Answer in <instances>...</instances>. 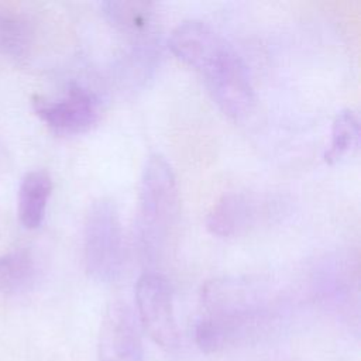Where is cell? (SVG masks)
Listing matches in <instances>:
<instances>
[{"instance_id": "6da1fadb", "label": "cell", "mask_w": 361, "mask_h": 361, "mask_svg": "<svg viewBox=\"0 0 361 361\" xmlns=\"http://www.w3.org/2000/svg\"><path fill=\"white\" fill-rule=\"evenodd\" d=\"M202 314L195 323L197 347L213 354L234 343L259 314L261 295L248 279L220 278L202 288Z\"/></svg>"}, {"instance_id": "7a4b0ae2", "label": "cell", "mask_w": 361, "mask_h": 361, "mask_svg": "<svg viewBox=\"0 0 361 361\" xmlns=\"http://www.w3.org/2000/svg\"><path fill=\"white\" fill-rule=\"evenodd\" d=\"M179 189L171 164L151 154L141 172L137 197L135 240L144 261L152 262L164 252L179 216Z\"/></svg>"}, {"instance_id": "3957f363", "label": "cell", "mask_w": 361, "mask_h": 361, "mask_svg": "<svg viewBox=\"0 0 361 361\" xmlns=\"http://www.w3.org/2000/svg\"><path fill=\"white\" fill-rule=\"evenodd\" d=\"M83 262L87 275L103 283L116 281L124 262V237L118 210L113 200H94L83 227Z\"/></svg>"}, {"instance_id": "277c9868", "label": "cell", "mask_w": 361, "mask_h": 361, "mask_svg": "<svg viewBox=\"0 0 361 361\" xmlns=\"http://www.w3.org/2000/svg\"><path fill=\"white\" fill-rule=\"evenodd\" d=\"M203 78L219 109L233 120L247 117L255 93L247 65L226 38L195 69Z\"/></svg>"}, {"instance_id": "5b68a950", "label": "cell", "mask_w": 361, "mask_h": 361, "mask_svg": "<svg viewBox=\"0 0 361 361\" xmlns=\"http://www.w3.org/2000/svg\"><path fill=\"white\" fill-rule=\"evenodd\" d=\"M138 322L149 338L166 351L179 347L180 336L173 312L168 279L155 271H145L135 283Z\"/></svg>"}, {"instance_id": "8992f818", "label": "cell", "mask_w": 361, "mask_h": 361, "mask_svg": "<svg viewBox=\"0 0 361 361\" xmlns=\"http://www.w3.org/2000/svg\"><path fill=\"white\" fill-rule=\"evenodd\" d=\"M35 114L56 134L73 135L87 131L99 117L96 94L82 85H71L66 93L56 99L35 96Z\"/></svg>"}, {"instance_id": "52a82bcc", "label": "cell", "mask_w": 361, "mask_h": 361, "mask_svg": "<svg viewBox=\"0 0 361 361\" xmlns=\"http://www.w3.org/2000/svg\"><path fill=\"white\" fill-rule=\"evenodd\" d=\"M99 361H144L137 319L124 302L107 306L99 333Z\"/></svg>"}, {"instance_id": "ba28073f", "label": "cell", "mask_w": 361, "mask_h": 361, "mask_svg": "<svg viewBox=\"0 0 361 361\" xmlns=\"http://www.w3.org/2000/svg\"><path fill=\"white\" fill-rule=\"evenodd\" d=\"M255 217L252 199L241 192L224 193L209 210L207 230L221 238L233 237L244 231Z\"/></svg>"}, {"instance_id": "9c48e42d", "label": "cell", "mask_w": 361, "mask_h": 361, "mask_svg": "<svg viewBox=\"0 0 361 361\" xmlns=\"http://www.w3.org/2000/svg\"><path fill=\"white\" fill-rule=\"evenodd\" d=\"M52 190V179L45 169L24 175L18 188V219L25 228H38L44 219Z\"/></svg>"}, {"instance_id": "30bf717a", "label": "cell", "mask_w": 361, "mask_h": 361, "mask_svg": "<svg viewBox=\"0 0 361 361\" xmlns=\"http://www.w3.org/2000/svg\"><path fill=\"white\" fill-rule=\"evenodd\" d=\"M159 44L154 35L134 39L130 49L118 62V79L124 86L131 89L144 86L154 75L159 63Z\"/></svg>"}, {"instance_id": "8fae6325", "label": "cell", "mask_w": 361, "mask_h": 361, "mask_svg": "<svg viewBox=\"0 0 361 361\" xmlns=\"http://www.w3.org/2000/svg\"><path fill=\"white\" fill-rule=\"evenodd\" d=\"M107 20L134 39L154 35V6L147 1L110 0L102 4Z\"/></svg>"}, {"instance_id": "7c38bea8", "label": "cell", "mask_w": 361, "mask_h": 361, "mask_svg": "<svg viewBox=\"0 0 361 361\" xmlns=\"http://www.w3.org/2000/svg\"><path fill=\"white\" fill-rule=\"evenodd\" d=\"M360 137L358 116L351 109L338 111L333 120L330 142L324 151V161L330 165L348 155L357 145Z\"/></svg>"}, {"instance_id": "4fadbf2b", "label": "cell", "mask_w": 361, "mask_h": 361, "mask_svg": "<svg viewBox=\"0 0 361 361\" xmlns=\"http://www.w3.org/2000/svg\"><path fill=\"white\" fill-rule=\"evenodd\" d=\"M35 259L27 250L0 255V292L16 293L28 288L35 278Z\"/></svg>"}, {"instance_id": "5bb4252c", "label": "cell", "mask_w": 361, "mask_h": 361, "mask_svg": "<svg viewBox=\"0 0 361 361\" xmlns=\"http://www.w3.org/2000/svg\"><path fill=\"white\" fill-rule=\"evenodd\" d=\"M31 27L21 16L0 8V54L23 58L31 45Z\"/></svg>"}]
</instances>
